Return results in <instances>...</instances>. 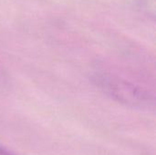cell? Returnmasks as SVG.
I'll return each instance as SVG.
<instances>
[{
	"mask_svg": "<svg viewBox=\"0 0 156 155\" xmlns=\"http://www.w3.org/2000/svg\"><path fill=\"white\" fill-rule=\"evenodd\" d=\"M92 82L106 95L115 101L131 108L144 110L154 105V96L121 77L108 73H96Z\"/></svg>",
	"mask_w": 156,
	"mask_h": 155,
	"instance_id": "1",
	"label": "cell"
},
{
	"mask_svg": "<svg viewBox=\"0 0 156 155\" xmlns=\"http://www.w3.org/2000/svg\"><path fill=\"white\" fill-rule=\"evenodd\" d=\"M0 155H16L15 153L9 152L8 150H6L5 148L0 146Z\"/></svg>",
	"mask_w": 156,
	"mask_h": 155,
	"instance_id": "2",
	"label": "cell"
}]
</instances>
